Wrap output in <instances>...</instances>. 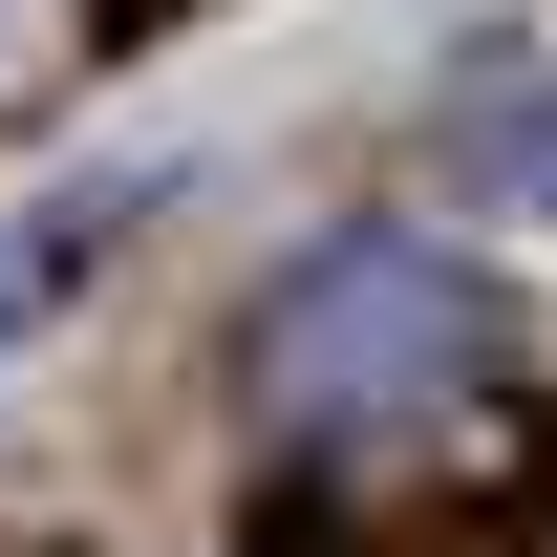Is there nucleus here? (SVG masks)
<instances>
[{"instance_id":"obj_1","label":"nucleus","mask_w":557,"mask_h":557,"mask_svg":"<svg viewBox=\"0 0 557 557\" xmlns=\"http://www.w3.org/2000/svg\"><path fill=\"white\" fill-rule=\"evenodd\" d=\"M493 386H515V322H493V278L450 258V236H408V214L300 236V258L258 278V322H236V408H258V450H322V472L472 429Z\"/></svg>"},{"instance_id":"obj_2","label":"nucleus","mask_w":557,"mask_h":557,"mask_svg":"<svg viewBox=\"0 0 557 557\" xmlns=\"http://www.w3.org/2000/svg\"><path fill=\"white\" fill-rule=\"evenodd\" d=\"M129 236H150V172H65V194H22V214H0V364L44 344V322H65Z\"/></svg>"},{"instance_id":"obj_3","label":"nucleus","mask_w":557,"mask_h":557,"mask_svg":"<svg viewBox=\"0 0 557 557\" xmlns=\"http://www.w3.org/2000/svg\"><path fill=\"white\" fill-rule=\"evenodd\" d=\"M429 172H450V194H493V214H536V236H557V65H536V44H493V65L450 86V108H429Z\"/></svg>"}]
</instances>
